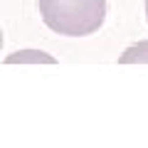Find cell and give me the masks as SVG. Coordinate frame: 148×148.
<instances>
[{"label": "cell", "instance_id": "6da1fadb", "mask_svg": "<svg viewBox=\"0 0 148 148\" xmlns=\"http://www.w3.org/2000/svg\"><path fill=\"white\" fill-rule=\"evenodd\" d=\"M37 8L49 30L67 37L91 35L106 17V0H37Z\"/></svg>", "mask_w": 148, "mask_h": 148}, {"label": "cell", "instance_id": "7a4b0ae2", "mask_svg": "<svg viewBox=\"0 0 148 148\" xmlns=\"http://www.w3.org/2000/svg\"><path fill=\"white\" fill-rule=\"evenodd\" d=\"M17 62H42V64H54V57L40 49H20L15 54H8L5 64H17Z\"/></svg>", "mask_w": 148, "mask_h": 148}, {"label": "cell", "instance_id": "3957f363", "mask_svg": "<svg viewBox=\"0 0 148 148\" xmlns=\"http://www.w3.org/2000/svg\"><path fill=\"white\" fill-rule=\"evenodd\" d=\"M133 62H148V40L126 47L123 54L119 57V64H133Z\"/></svg>", "mask_w": 148, "mask_h": 148}, {"label": "cell", "instance_id": "277c9868", "mask_svg": "<svg viewBox=\"0 0 148 148\" xmlns=\"http://www.w3.org/2000/svg\"><path fill=\"white\" fill-rule=\"evenodd\" d=\"M146 17H148V0H146Z\"/></svg>", "mask_w": 148, "mask_h": 148}]
</instances>
